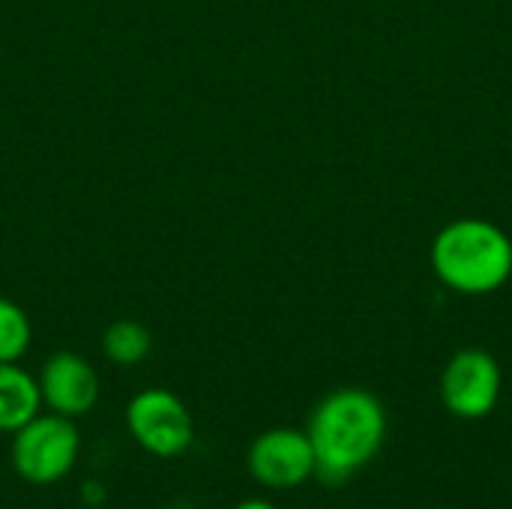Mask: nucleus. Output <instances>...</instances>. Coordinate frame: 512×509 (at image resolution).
<instances>
[{
  "mask_svg": "<svg viewBox=\"0 0 512 509\" xmlns=\"http://www.w3.org/2000/svg\"><path fill=\"white\" fill-rule=\"evenodd\" d=\"M306 435L315 450L318 477L342 483L381 453L387 438V411L375 393L342 387L315 405Z\"/></svg>",
  "mask_w": 512,
  "mask_h": 509,
  "instance_id": "f257e3e1",
  "label": "nucleus"
},
{
  "mask_svg": "<svg viewBox=\"0 0 512 509\" xmlns=\"http://www.w3.org/2000/svg\"><path fill=\"white\" fill-rule=\"evenodd\" d=\"M432 270L459 294H492L510 282L512 240L489 219H453L432 240Z\"/></svg>",
  "mask_w": 512,
  "mask_h": 509,
  "instance_id": "f03ea898",
  "label": "nucleus"
},
{
  "mask_svg": "<svg viewBox=\"0 0 512 509\" xmlns=\"http://www.w3.org/2000/svg\"><path fill=\"white\" fill-rule=\"evenodd\" d=\"M81 453L75 420L60 414H36L12 432V471L30 486H54L69 477Z\"/></svg>",
  "mask_w": 512,
  "mask_h": 509,
  "instance_id": "7ed1b4c3",
  "label": "nucleus"
},
{
  "mask_svg": "<svg viewBox=\"0 0 512 509\" xmlns=\"http://www.w3.org/2000/svg\"><path fill=\"white\" fill-rule=\"evenodd\" d=\"M126 429L132 441L156 459H177L195 441L192 411L165 387H147L129 399Z\"/></svg>",
  "mask_w": 512,
  "mask_h": 509,
  "instance_id": "20e7f679",
  "label": "nucleus"
},
{
  "mask_svg": "<svg viewBox=\"0 0 512 509\" xmlns=\"http://www.w3.org/2000/svg\"><path fill=\"white\" fill-rule=\"evenodd\" d=\"M501 366L483 348H465L441 372V402L459 420H483L501 399Z\"/></svg>",
  "mask_w": 512,
  "mask_h": 509,
  "instance_id": "39448f33",
  "label": "nucleus"
},
{
  "mask_svg": "<svg viewBox=\"0 0 512 509\" xmlns=\"http://www.w3.org/2000/svg\"><path fill=\"white\" fill-rule=\"evenodd\" d=\"M246 468L252 480L273 492H288L303 486L318 474L315 450L306 429H267L246 453Z\"/></svg>",
  "mask_w": 512,
  "mask_h": 509,
  "instance_id": "423d86ee",
  "label": "nucleus"
},
{
  "mask_svg": "<svg viewBox=\"0 0 512 509\" xmlns=\"http://www.w3.org/2000/svg\"><path fill=\"white\" fill-rule=\"evenodd\" d=\"M39 399L51 414L78 420L90 414L99 402V375L93 363L75 351H57L51 354L36 375Z\"/></svg>",
  "mask_w": 512,
  "mask_h": 509,
  "instance_id": "0eeeda50",
  "label": "nucleus"
},
{
  "mask_svg": "<svg viewBox=\"0 0 512 509\" xmlns=\"http://www.w3.org/2000/svg\"><path fill=\"white\" fill-rule=\"evenodd\" d=\"M42 408L36 375L18 363H0V432L12 435Z\"/></svg>",
  "mask_w": 512,
  "mask_h": 509,
  "instance_id": "6e6552de",
  "label": "nucleus"
},
{
  "mask_svg": "<svg viewBox=\"0 0 512 509\" xmlns=\"http://www.w3.org/2000/svg\"><path fill=\"white\" fill-rule=\"evenodd\" d=\"M150 351H153V333L141 321L120 318L108 324L102 333V354L114 366H123V369L138 366L150 357Z\"/></svg>",
  "mask_w": 512,
  "mask_h": 509,
  "instance_id": "1a4fd4ad",
  "label": "nucleus"
},
{
  "mask_svg": "<svg viewBox=\"0 0 512 509\" xmlns=\"http://www.w3.org/2000/svg\"><path fill=\"white\" fill-rule=\"evenodd\" d=\"M33 345L30 315L9 297H0V363H18Z\"/></svg>",
  "mask_w": 512,
  "mask_h": 509,
  "instance_id": "9d476101",
  "label": "nucleus"
},
{
  "mask_svg": "<svg viewBox=\"0 0 512 509\" xmlns=\"http://www.w3.org/2000/svg\"><path fill=\"white\" fill-rule=\"evenodd\" d=\"M234 509H279L276 504H270V501H264V498H246V501H240Z\"/></svg>",
  "mask_w": 512,
  "mask_h": 509,
  "instance_id": "9b49d317",
  "label": "nucleus"
}]
</instances>
